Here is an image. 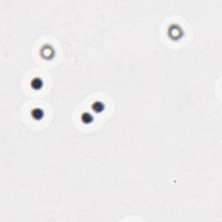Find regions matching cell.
I'll use <instances>...</instances> for the list:
<instances>
[{"mask_svg":"<svg viewBox=\"0 0 222 222\" xmlns=\"http://www.w3.org/2000/svg\"><path fill=\"white\" fill-rule=\"evenodd\" d=\"M30 86L34 90H39L43 86V81L38 77H35V78L32 79V81L30 82Z\"/></svg>","mask_w":222,"mask_h":222,"instance_id":"3","label":"cell"},{"mask_svg":"<svg viewBox=\"0 0 222 222\" xmlns=\"http://www.w3.org/2000/svg\"><path fill=\"white\" fill-rule=\"evenodd\" d=\"M81 120L83 123H85V124H90V123H91V122L93 121V116H92V115H90V113L85 112V113L82 114Z\"/></svg>","mask_w":222,"mask_h":222,"instance_id":"4","label":"cell"},{"mask_svg":"<svg viewBox=\"0 0 222 222\" xmlns=\"http://www.w3.org/2000/svg\"><path fill=\"white\" fill-rule=\"evenodd\" d=\"M30 115L33 117V119H35V120H41V119L44 117V111H43V109H39V108H36V109H33L31 110Z\"/></svg>","mask_w":222,"mask_h":222,"instance_id":"1","label":"cell"},{"mask_svg":"<svg viewBox=\"0 0 222 222\" xmlns=\"http://www.w3.org/2000/svg\"><path fill=\"white\" fill-rule=\"evenodd\" d=\"M104 108H105L104 104L100 101H95V102L92 104V109L95 111L96 113H101V112H102L103 109H104Z\"/></svg>","mask_w":222,"mask_h":222,"instance_id":"2","label":"cell"}]
</instances>
